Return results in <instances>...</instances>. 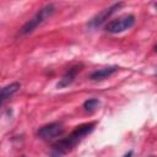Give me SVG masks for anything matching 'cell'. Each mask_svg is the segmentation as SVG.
Instances as JSON below:
<instances>
[{"instance_id": "11", "label": "cell", "mask_w": 157, "mask_h": 157, "mask_svg": "<svg viewBox=\"0 0 157 157\" xmlns=\"http://www.w3.org/2000/svg\"><path fill=\"white\" fill-rule=\"evenodd\" d=\"M156 52H157V45H156Z\"/></svg>"}, {"instance_id": "3", "label": "cell", "mask_w": 157, "mask_h": 157, "mask_svg": "<svg viewBox=\"0 0 157 157\" xmlns=\"http://www.w3.org/2000/svg\"><path fill=\"white\" fill-rule=\"evenodd\" d=\"M134 23H135L134 15H124V16L118 17L117 20L110 21L105 26V29L110 33H120V32H124V31L129 29L130 27H132Z\"/></svg>"}, {"instance_id": "10", "label": "cell", "mask_w": 157, "mask_h": 157, "mask_svg": "<svg viewBox=\"0 0 157 157\" xmlns=\"http://www.w3.org/2000/svg\"><path fill=\"white\" fill-rule=\"evenodd\" d=\"M123 157H132V152H131V151H130V152H128V153H126V155H124V156H123Z\"/></svg>"}, {"instance_id": "4", "label": "cell", "mask_w": 157, "mask_h": 157, "mask_svg": "<svg viewBox=\"0 0 157 157\" xmlns=\"http://www.w3.org/2000/svg\"><path fill=\"white\" fill-rule=\"evenodd\" d=\"M63 131H64V128L60 124L52 123V124H48V125L40 128L38 131V135L44 140H50V139L60 136L63 134Z\"/></svg>"}, {"instance_id": "1", "label": "cell", "mask_w": 157, "mask_h": 157, "mask_svg": "<svg viewBox=\"0 0 157 157\" xmlns=\"http://www.w3.org/2000/svg\"><path fill=\"white\" fill-rule=\"evenodd\" d=\"M94 123H88V124H83L77 126L66 139L60 140L54 147H55V152L58 155L61 153H66L67 151H70L81 139H83L86 135H88L93 129H94Z\"/></svg>"}, {"instance_id": "6", "label": "cell", "mask_w": 157, "mask_h": 157, "mask_svg": "<svg viewBox=\"0 0 157 157\" xmlns=\"http://www.w3.org/2000/svg\"><path fill=\"white\" fill-rule=\"evenodd\" d=\"M81 67H82V65H76V66H72L71 69H69L66 71V74L58 82V87H66V86H69L74 81V78L77 75V72H80Z\"/></svg>"}, {"instance_id": "8", "label": "cell", "mask_w": 157, "mask_h": 157, "mask_svg": "<svg viewBox=\"0 0 157 157\" xmlns=\"http://www.w3.org/2000/svg\"><path fill=\"white\" fill-rule=\"evenodd\" d=\"M20 87H21V85L18 82H13V83H10V85L5 86L1 90V103H4L6 99H9L11 96H13L20 90Z\"/></svg>"}, {"instance_id": "7", "label": "cell", "mask_w": 157, "mask_h": 157, "mask_svg": "<svg viewBox=\"0 0 157 157\" xmlns=\"http://www.w3.org/2000/svg\"><path fill=\"white\" fill-rule=\"evenodd\" d=\"M118 66H110V67H103V69H99L97 71H94L92 75H91V80L93 81H101V80H104L107 77H109L112 74H114L115 71H118Z\"/></svg>"}, {"instance_id": "2", "label": "cell", "mask_w": 157, "mask_h": 157, "mask_svg": "<svg viewBox=\"0 0 157 157\" xmlns=\"http://www.w3.org/2000/svg\"><path fill=\"white\" fill-rule=\"evenodd\" d=\"M54 11H55V7H54L52 4L44 6V7L40 9L29 21H27V22L23 25V27L21 28V33H22V34H27V33L33 32L39 25H42L45 20H48V18L54 13Z\"/></svg>"}, {"instance_id": "12", "label": "cell", "mask_w": 157, "mask_h": 157, "mask_svg": "<svg viewBox=\"0 0 157 157\" xmlns=\"http://www.w3.org/2000/svg\"><path fill=\"white\" fill-rule=\"evenodd\" d=\"M150 157H153V156H150Z\"/></svg>"}, {"instance_id": "5", "label": "cell", "mask_w": 157, "mask_h": 157, "mask_svg": "<svg viewBox=\"0 0 157 157\" xmlns=\"http://www.w3.org/2000/svg\"><path fill=\"white\" fill-rule=\"evenodd\" d=\"M123 6V4L121 2H118V4H114V5H112V6H109L108 9H104L103 11H101L97 16H94L92 20H91V22H90V26L91 27H98V26H101L105 20H108V17H110V15H113L119 7H121Z\"/></svg>"}, {"instance_id": "9", "label": "cell", "mask_w": 157, "mask_h": 157, "mask_svg": "<svg viewBox=\"0 0 157 157\" xmlns=\"http://www.w3.org/2000/svg\"><path fill=\"white\" fill-rule=\"evenodd\" d=\"M98 105H99V101L96 99V98H91V99H88V101H86L83 103V108L86 110H88V112H92V110L97 109Z\"/></svg>"}]
</instances>
